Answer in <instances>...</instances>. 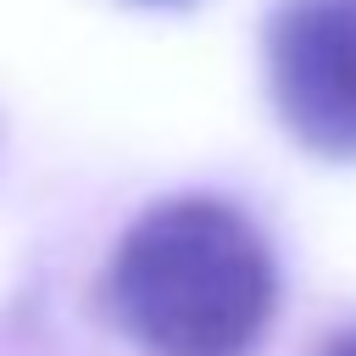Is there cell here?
Here are the masks:
<instances>
[{
  "label": "cell",
  "mask_w": 356,
  "mask_h": 356,
  "mask_svg": "<svg viewBox=\"0 0 356 356\" xmlns=\"http://www.w3.org/2000/svg\"><path fill=\"white\" fill-rule=\"evenodd\" d=\"M317 356H356V323L339 328V334H328V339L317 345Z\"/></svg>",
  "instance_id": "cell-3"
},
{
  "label": "cell",
  "mask_w": 356,
  "mask_h": 356,
  "mask_svg": "<svg viewBox=\"0 0 356 356\" xmlns=\"http://www.w3.org/2000/svg\"><path fill=\"white\" fill-rule=\"evenodd\" d=\"M261 61L295 145L356 161V0H278L261 28Z\"/></svg>",
  "instance_id": "cell-2"
},
{
  "label": "cell",
  "mask_w": 356,
  "mask_h": 356,
  "mask_svg": "<svg viewBox=\"0 0 356 356\" xmlns=\"http://www.w3.org/2000/svg\"><path fill=\"white\" fill-rule=\"evenodd\" d=\"M156 6H178V0H156Z\"/></svg>",
  "instance_id": "cell-4"
},
{
  "label": "cell",
  "mask_w": 356,
  "mask_h": 356,
  "mask_svg": "<svg viewBox=\"0 0 356 356\" xmlns=\"http://www.w3.org/2000/svg\"><path fill=\"white\" fill-rule=\"evenodd\" d=\"M100 306L145 356H250L278 306V267L245 211L172 195L111 245Z\"/></svg>",
  "instance_id": "cell-1"
}]
</instances>
